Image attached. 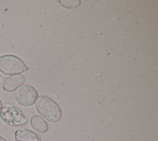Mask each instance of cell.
I'll return each mask as SVG.
<instances>
[{
    "mask_svg": "<svg viewBox=\"0 0 158 141\" xmlns=\"http://www.w3.org/2000/svg\"><path fill=\"white\" fill-rule=\"evenodd\" d=\"M35 106L41 118L51 123H56L61 120L63 116L61 107L56 101L48 96H38L35 102Z\"/></svg>",
    "mask_w": 158,
    "mask_h": 141,
    "instance_id": "cell-1",
    "label": "cell"
},
{
    "mask_svg": "<svg viewBox=\"0 0 158 141\" xmlns=\"http://www.w3.org/2000/svg\"><path fill=\"white\" fill-rule=\"evenodd\" d=\"M29 70L27 64L15 55L7 54L0 56V72L6 75H21Z\"/></svg>",
    "mask_w": 158,
    "mask_h": 141,
    "instance_id": "cell-2",
    "label": "cell"
},
{
    "mask_svg": "<svg viewBox=\"0 0 158 141\" xmlns=\"http://www.w3.org/2000/svg\"><path fill=\"white\" fill-rule=\"evenodd\" d=\"M0 118L6 125L12 127L25 125L28 120L22 109L12 104H5L0 110Z\"/></svg>",
    "mask_w": 158,
    "mask_h": 141,
    "instance_id": "cell-3",
    "label": "cell"
},
{
    "mask_svg": "<svg viewBox=\"0 0 158 141\" xmlns=\"http://www.w3.org/2000/svg\"><path fill=\"white\" fill-rule=\"evenodd\" d=\"M38 96L36 88L27 84L17 89L14 94L15 101L24 107H30L34 105Z\"/></svg>",
    "mask_w": 158,
    "mask_h": 141,
    "instance_id": "cell-4",
    "label": "cell"
},
{
    "mask_svg": "<svg viewBox=\"0 0 158 141\" xmlns=\"http://www.w3.org/2000/svg\"><path fill=\"white\" fill-rule=\"evenodd\" d=\"M25 81V77L23 75H11L4 80L2 83V89L6 92H13L15 91L20 87L24 85Z\"/></svg>",
    "mask_w": 158,
    "mask_h": 141,
    "instance_id": "cell-5",
    "label": "cell"
},
{
    "mask_svg": "<svg viewBox=\"0 0 158 141\" xmlns=\"http://www.w3.org/2000/svg\"><path fill=\"white\" fill-rule=\"evenodd\" d=\"M15 141H41L37 133L27 129L15 131Z\"/></svg>",
    "mask_w": 158,
    "mask_h": 141,
    "instance_id": "cell-6",
    "label": "cell"
},
{
    "mask_svg": "<svg viewBox=\"0 0 158 141\" xmlns=\"http://www.w3.org/2000/svg\"><path fill=\"white\" fill-rule=\"evenodd\" d=\"M30 125L35 131L40 133H45L48 131V122L38 115H34L31 118Z\"/></svg>",
    "mask_w": 158,
    "mask_h": 141,
    "instance_id": "cell-7",
    "label": "cell"
},
{
    "mask_svg": "<svg viewBox=\"0 0 158 141\" xmlns=\"http://www.w3.org/2000/svg\"><path fill=\"white\" fill-rule=\"evenodd\" d=\"M59 4L63 7L68 10H74L76 9L81 5V1L80 0H63V1H59Z\"/></svg>",
    "mask_w": 158,
    "mask_h": 141,
    "instance_id": "cell-8",
    "label": "cell"
},
{
    "mask_svg": "<svg viewBox=\"0 0 158 141\" xmlns=\"http://www.w3.org/2000/svg\"><path fill=\"white\" fill-rule=\"evenodd\" d=\"M0 141H7V140H6L3 136H2L1 135H0Z\"/></svg>",
    "mask_w": 158,
    "mask_h": 141,
    "instance_id": "cell-9",
    "label": "cell"
},
{
    "mask_svg": "<svg viewBox=\"0 0 158 141\" xmlns=\"http://www.w3.org/2000/svg\"><path fill=\"white\" fill-rule=\"evenodd\" d=\"M2 107V101H1V99H0V110H1Z\"/></svg>",
    "mask_w": 158,
    "mask_h": 141,
    "instance_id": "cell-10",
    "label": "cell"
}]
</instances>
